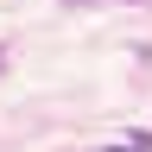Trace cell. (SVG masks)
<instances>
[{
	"label": "cell",
	"mask_w": 152,
	"mask_h": 152,
	"mask_svg": "<svg viewBox=\"0 0 152 152\" xmlns=\"http://www.w3.org/2000/svg\"><path fill=\"white\" fill-rule=\"evenodd\" d=\"M0 64H7V51H0Z\"/></svg>",
	"instance_id": "7a4b0ae2"
},
{
	"label": "cell",
	"mask_w": 152,
	"mask_h": 152,
	"mask_svg": "<svg viewBox=\"0 0 152 152\" xmlns=\"http://www.w3.org/2000/svg\"><path fill=\"white\" fill-rule=\"evenodd\" d=\"M108 152H152V133H140V140H121V146H108Z\"/></svg>",
	"instance_id": "6da1fadb"
}]
</instances>
